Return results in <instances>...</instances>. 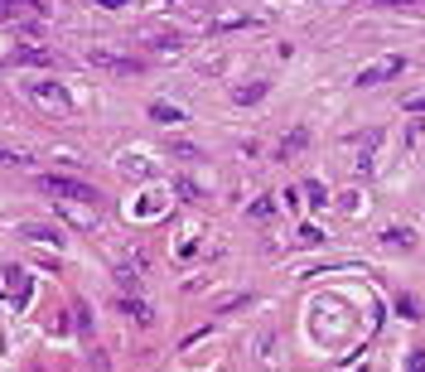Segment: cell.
<instances>
[{"mask_svg": "<svg viewBox=\"0 0 425 372\" xmlns=\"http://www.w3.org/2000/svg\"><path fill=\"white\" fill-rule=\"evenodd\" d=\"M29 5H34V10H44V5H49V0H29Z\"/></svg>", "mask_w": 425, "mask_h": 372, "instance_id": "obj_18", "label": "cell"}, {"mask_svg": "<svg viewBox=\"0 0 425 372\" xmlns=\"http://www.w3.org/2000/svg\"><path fill=\"white\" fill-rule=\"evenodd\" d=\"M150 116H155V121H179L184 111H174V106H160V102H155V106H150Z\"/></svg>", "mask_w": 425, "mask_h": 372, "instance_id": "obj_11", "label": "cell"}, {"mask_svg": "<svg viewBox=\"0 0 425 372\" xmlns=\"http://www.w3.org/2000/svg\"><path fill=\"white\" fill-rule=\"evenodd\" d=\"M92 63H106V68H116V73H140L145 63H135V58H121V54H92Z\"/></svg>", "mask_w": 425, "mask_h": 372, "instance_id": "obj_4", "label": "cell"}, {"mask_svg": "<svg viewBox=\"0 0 425 372\" xmlns=\"http://www.w3.org/2000/svg\"><path fill=\"white\" fill-rule=\"evenodd\" d=\"M15 58H19V63H53L44 49H15Z\"/></svg>", "mask_w": 425, "mask_h": 372, "instance_id": "obj_9", "label": "cell"}, {"mask_svg": "<svg viewBox=\"0 0 425 372\" xmlns=\"http://www.w3.org/2000/svg\"><path fill=\"white\" fill-rule=\"evenodd\" d=\"M121 309H126V314H135L140 324H150V319H155V314H150V305H145L140 295H121Z\"/></svg>", "mask_w": 425, "mask_h": 372, "instance_id": "obj_7", "label": "cell"}, {"mask_svg": "<svg viewBox=\"0 0 425 372\" xmlns=\"http://www.w3.org/2000/svg\"><path fill=\"white\" fill-rule=\"evenodd\" d=\"M24 237H34V242H49V247H63V232H53V227H24Z\"/></svg>", "mask_w": 425, "mask_h": 372, "instance_id": "obj_8", "label": "cell"}, {"mask_svg": "<svg viewBox=\"0 0 425 372\" xmlns=\"http://www.w3.org/2000/svg\"><path fill=\"white\" fill-rule=\"evenodd\" d=\"M406 368H411V372H425V353H421V348H416V353L406 358Z\"/></svg>", "mask_w": 425, "mask_h": 372, "instance_id": "obj_14", "label": "cell"}, {"mask_svg": "<svg viewBox=\"0 0 425 372\" xmlns=\"http://www.w3.org/2000/svg\"><path fill=\"white\" fill-rule=\"evenodd\" d=\"M387 242H397V247H411V242H416V237H411V232H401V227H397V232H387Z\"/></svg>", "mask_w": 425, "mask_h": 372, "instance_id": "obj_13", "label": "cell"}, {"mask_svg": "<svg viewBox=\"0 0 425 372\" xmlns=\"http://www.w3.org/2000/svg\"><path fill=\"white\" fill-rule=\"evenodd\" d=\"M406 106H411V111H425V97H416V102H406Z\"/></svg>", "mask_w": 425, "mask_h": 372, "instance_id": "obj_17", "label": "cell"}, {"mask_svg": "<svg viewBox=\"0 0 425 372\" xmlns=\"http://www.w3.org/2000/svg\"><path fill=\"white\" fill-rule=\"evenodd\" d=\"M15 15V0H0V19H10Z\"/></svg>", "mask_w": 425, "mask_h": 372, "instance_id": "obj_15", "label": "cell"}, {"mask_svg": "<svg viewBox=\"0 0 425 372\" xmlns=\"http://www.w3.org/2000/svg\"><path fill=\"white\" fill-rule=\"evenodd\" d=\"M247 213H251V218H256V223H266V218H271V213H276V203H271V198H256V203H251V208H247Z\"/></svg>", "mask_w": 425, "mask_h": 372, "instance_id": "obj_10", "label": "cell"}, {"mask_svg": "<svg viewBox=\"0 0 425 372\" xmlns=\"http://www.w3.org/2000/svg\"><path fill=\"white\" fill-rule=\"evenodd\" d=\"M39 188H44L49 198H58V203H88V208H102L97 184L73 179V175H39Z\"/></svg>", "mask_w": 425, "mask_h": 372, "instance_id": "obj_1", "label": "cell"}, {"mask_svg": "<svg viewBox=\"0 0 425 372\" xmlns=\"http://www.w3.org/2000/svg\"><path fill=\"white\" fill-rule=\"evenodd\" d=\"M29 97L44 111H68V88H58V83H29Z\"/></svg>", "mask_w": 425, "mask_h": 372, "instance_id": "obj_2", "label": "cell"}, {"mask_svg": "<svg viewBox=\"0 0 425 372\" xmlns=\"http://www.w3.org/2000/svg\"><path fill=\"white\" fill-rule=\"evenodd\" d=\"M295 150H305V131H295V136H285V145H281V155H295Z\"/></svg>", "mask_w": 425, "mask_h": 372, "instance_id": "obj_12", "label": "cell"}, {"mask_svg": "<svg viewBox=\"0 0 425 372\" xmlns=\"http://www.w3.org/2000/svg\"><path fill=\"white\" fill-rule=\"evenodd\" d=\"M266 92H271L266 83H242V88L232 92V102H237V106H251V102H261V97H266Z\"/></svg>", "mask_w": 425, "mask_h": 372, "instance_id": "obj_5", "label": "cell"}, {"mask_svg": "<svg viewBox=\"0 0 425 372\" xmlns=\"http://www.w3.org/2000/svg\"><path fill=\"white\" fill-rule=\"evenodd\" d=\"M29 165H34L29 150H5V145H0V170H29Z\"/></svg>", "mask_w": 425, "mask_h": 372, "instance_id": "obj_6", "label": "cell"}, {"mask_svg": "<svg viewBox=\"0 0 425 372\" xmlns=\"http://www.w3.org/2000/svg\"><path fill=\"white\" fill-rule=\"evenodd\" d=\"M401 68H406V58H382L377 68H362V73H358V88H372V83H387V78H397Z\"/></svg>", "mask_w": 425, "mask_h": 372, "instance_id": "obj_3", "label": "cell"}, {"mask_svg": "<svg viewBox=\"0 0 425 372\" xmlns=\"http://www.w3.org/2000/svg\"><path fill=\"white\" fill-rule=\"evenodd\" d=\"M97 5H106V10H121V5H126V0H97Z\"/></svg>", "mask_w": 425, "mask_h": 372, "instance_id": "obj_16", "label": "cell"}]
</instances>
